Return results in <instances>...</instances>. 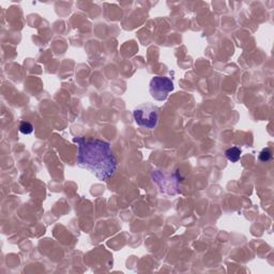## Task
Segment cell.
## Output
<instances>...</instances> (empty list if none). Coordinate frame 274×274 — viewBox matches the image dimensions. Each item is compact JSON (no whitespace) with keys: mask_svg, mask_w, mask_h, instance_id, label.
Instances as JSON below:
<instances>
[{"mask_svg":"<svg viewBox=\"0 0 274 274\" xmlns=\"http://www.w3.org/2000/svg\"><path fill=\"white\" fill-rule=\"evenodd\" d=\"M225 156L228 159V161H230L231 163H236L241 158V150L238 147H233L229 148L225 151Z\"/></svg>","mask_w":274,"mask_h":274,"instance_id":"277c9868","label":"cell"},{"mask_svg":"<svg viewBox=\"0 0 274 274\" xmlns=\"http://www.w3.org/2000/svg\"><path fill=\"white\" fill-rule=\"evenodd\" d=\"M272 159V153L269 149H263L260 154H259V160L261 162H264V163H267L269 162L270 160Z\"/></svg>","mask_w":274,"mask_h":274,"instance_id":"8992f818","label":"cell"},{"mask_svg":"<svg viewBox=\"0 0 274 274\" xmlns=\"http://www.w3.org/2000/svg\"><path fill=\"white\" fill-rule=\"evenodd\" d=\"M133 117L137 125L145 128H156L159 123V108L151 104L140 105L133 111Z\"/></svg>","mask_w":274,"mask_h":274,"instance_id":"7a4b0ae2","label":"cell"},{"mask_svg":"<svg viewBox=\"0 0 274 274\" xmlns=\"http://www.w3.org/2000/svg\"><path fill=\"white\" fill-rule=\"evenodd\" d=\"M173 90L174 83L168 77L156 76L150 82V93L157 101H165Z\"/></svg>","mask_w":274,"mask_h":274,"instance_id":"3957f363","label":"cell"},{"mask_svg":"<svg viewBox=\"0 0 274 274\" xmlns=\"http://www.w3.org/2000/svg\"><path fill=\"white\" fill-rule=\"evenodd\" d=\"M79 146L77 163L82 168L88 169L101 181H107L118 168L117 158L109 143L98 139L75 137Z\"/></svg>","mask_w":274,"mask_h":274,"instance_id":"6da1fadb","label":"cell"},{"mask_svg":"<svg viewBox=\"0 0 274 274\" xmlns=\"http://www.w3.org/2000/svg\"><path fill=\"white\" fill-rule=\"evenodd\" d=\"M20 131L25 135H28V134H31L33 132V126H32L31 123L24 121L20 125Z\"/></svg>","mask_w":274,"mask_h":274,"instance_id":"5b68a950","label":"cell"}]
</instances>
